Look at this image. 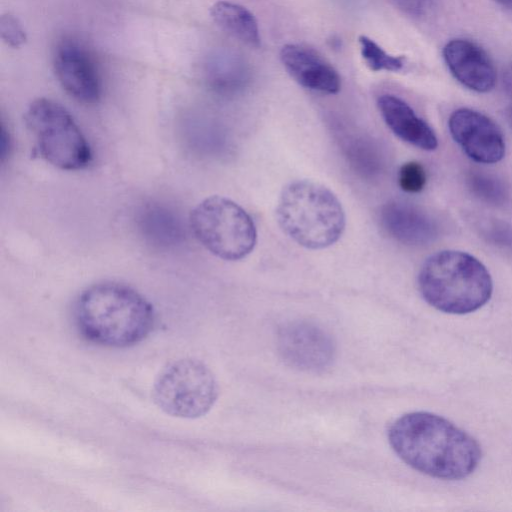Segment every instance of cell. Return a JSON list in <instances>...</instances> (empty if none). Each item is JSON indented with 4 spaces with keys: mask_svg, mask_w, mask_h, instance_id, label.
<instances>
[{
    "mask_svg": "<svg viewBox=\"0 0 512 512\" xmlns=\"http://www.w3.org/2000/svg\"><path fill=\"white\" fill-rule=\"evenodd\" d=\"M394 452L407 465L428 476L459 480L479 465L481 448L467 432L429 412H410L388 430Z\"/></svg>",
    "mask_w": 512,
    "mask_h": 512,
    "instance_id": "obj_1",
    "label": "cell"
},
{
    "mask_svg": "<svg viewBox=\"0 0 512 512\" xmlns=\"http://www.w3.org/2000/svg\"><path fill=\"white\" fill-rule=\"evenodd\" d=\"M74 320L89 341L121 348L143 341L155 326L156 314L152 304L133 288L105 282L79 295Z\"/></svg>",
    "mask_w": 512,
    "mask_h": 512,
    "instance_id": "obj_2",
    "label": "cell"
},
{
    "mask_svg": "<svg viewBox=\"0 0 512 512\" xmlns=\"http://www.w3.org/2000/svg\"><path fill=\"white\" fill-rule=\"evenodd\" d=\"M418 286L429 305L450 314L476 311L489 301L493 290L487 268L476 257L456 250H443L427 258Z\"/></svg>",
    "mask_w": 512,
    "mask_h": 512,
    "instance_id": "obj_3",
    "label": "cell"
},
{
    "mask_svg": "<svg viewBox=\"0 0 512 512\" xmlns=\"http://www.w3.org/2000/svg\"><path fill=\"white\" fill-rule=\"evenodd\" d=\"M276 216L285 234L308 249L331 246L345 228V214L337 196L311 180H296L282 189Z\"/></svg>",
    "mask_w": 512,
    "mask_h": 512,
    "instance_id": "obj_4",
    "label": "cell"
},
{
    "mask_svg": "<svg viewBox=\"0 0 512 512\" xmlns=\"http://www.w3.org/2000/svg\"><path fill=\"white\" fill-rule=\"evenodd\" d=\"M24 120L33 133L40 156L62 170H81L92 161V152L72 115L48 98L33 100Z\"/></svg>",
    "mask_w": 512,
    "mask_h": 512,
    "instance_id": "obj_5",
    "label": "cell"
},
{
    "mask_svg": "<svg viewBox=\"0 0 512 512\" xmlns=\"http://www.w3.org/2000/svg\"><path fill=\"white\" fill-rule=\"evenodd\" d=\"M195 238L213 255L227 261L246 257L257 239L249 214L234 201L222 196L202 200L190 213Z\"/></svg>",
    "mask_w": 512,
    "mask_h": 512,
    "instance_id": "obj_6",
    "label": "cell"
},
{
    "mask_svg": "<svg viewBox=\"0 0 512 512\" xmlns=\"http://www.w3.org/2000/svg\"><path fill=\"white\" fill-rule=\"evenodd\" d=\"M219 395L217 380L202 361L181 358L164 366L156 376L152 397L166 414L195 419L208 413Z\"/></svg>",
    "mask_w": 512,
    "mask_h": 512,
    "instance_id": "obj_7",
    "label": "cell"
},
{
    "mask_svg": "<svg viewBox=\"0 0 512 512\" xmlns=\"http://www.w3.org/2000/svg\"><path fill=\"white\" fill-rule=\"evenodd\" d=\"M277 348L289 366L312 373L328 369L336 356L331 336L321 327L307 322H292L280 328Z\"/></svg>",
    "mask_w": 512,
    "mask_h": 512,
    "instance_id": "obj_8",
    "label": "cell"
},
{
    "mask_svg": "<svg viewBox=\"0 0 512 512\" xmlns=\"http://www.w3.org/2000/svg\"><path fill=\"white\" fill-rule=\"evenodd\" d=\"M448 128L455 142L476 162L493 164L505 155V140L500 128L488 116L473 109L452 112Z\"/></svg>",
    "mask_w": 512,
    "mask_h": 512,
    "instance_id": "obj_9",
    "label": "cell"
},
{
    "mask_svg": "<svg viewBox=\"0 0 512 512\" xmlns=\"http://www.w3.org/2000/svg\"><path fill=\"white\" fill-rule=\"evenodd\" d=\"M55 75L62 88L85 104L100 100L102 86L96 64L86 48L72 39L60 41L53 57Z\"/></svg>",
    "mask_w": 512,
    "mask_h": 512,
    "instance_id": "obj_10",
    "label": "cell"
},
{
    "mask_svg": "<svg viewBox=\"0 0 512 512\" xmlns=\"http://www.w3.org/2000/svg\"><path fill=\"white\" fill-rule=\"evenodd\" d=\"M280 60L288 74L309 90L336 94L341 89V78L333 65L316 49L299 43L285 44Z\"/></svg>",
    "mask_w": 512,
    "mask_h": 512,
    "instance_id": "obj_11",
    "label": "cell"
},
{
    "mask_svg": "<svg viewBox=\"0 0 512 512\" xmlns=\"http://www.w3.org/2000/svg\"><path fill=\"white\" fill-rule=\"evenodd\" d=\"M445 63L463 86L479 93L493 89L496 70L487 53L466 39H453L443 49Z\"/></svg>",
    "mask_w": 512,
    "mask_h": 512,
    "instance_id": "obj_12",
    "label": "cell"
},
{
    "mask_svg": "<svg viewBox=\"0 0 512 512\" xmlns=\"http://www.w3.org/2000/svg\"><path fill=\"white\" fill-rule=\"evenodd\" d=\"M386 232L407 245H425L438 236L436 221L421 208L406 202L391 201L380 212Z\"/></svg>",
    "mask_w": 512,
    "mask_h": 512,
    "instance_id": "obj_13",
    "label": "cell"
},
{
    "mask_svg": "<svg viewBox=\"0 0 512 512\" xmlns=\"http://www.w3.org/2000/svg\"><path fill=\"white\" fill-rule=\"evenodd\" d=\"M377 105L386 125L401 140L426 151L437 148L438 140L433 129L404 100L383 94Z\"/></svg>",
    "mask_w": 512,
    "mask_h": 512,
    "instance_id": "obj_14",
    "label": "cell"
},
{
    "mask_svg": "<svg viewBox=\"0 0 512 512\" xmlns=\"http://www.w3.org/2000/svg\"><path fill=\"white\" fill-rule=\"evenodd\" d=\"M207 83L219 93H234L243 89L250 80L248 63L238 54L220 50L207 57L204 63Z\"/></svg>",
    "mask_w": 512,
    "mask_h": 512,
    "instance_id": "obj_15",
    "label": "cell"
},
{
    "mask_svg": "<svg viewBox=\"0 0 512 512\" xmlns=\"http://www.w3.org/2000/svg\"><path fill=\"white\" fill-rule=\"evenodd\" d=\"M213 22L241 43L257 48L261 37L254 14L246 7L230 1H218L210 8Z\"/></svg>",
    "mask_w": 512,
    "mask_h": 512,
    "instance_id": "obj_16",
    "label": "cell"
},
{
    "mask_svg": "<svg viewBox=\"0 0 512 512\" xmlns=\"http://www.w3.org/2000/svg\"><path fill=\"white\" fill-rule=\"evenodd\" d=\"M466 180L470 192L480 201L492 206H502L507 202L508 190L497 177L472 170Z\"/></svg>",
    "mask_w": 512,
    "mask_h": 512,
    "instance_id": "obj_17",
    "label": "cell"
},
{
    "mask_svg": "<svg viewBox=\"0 0 512 512\" xmlns=\"http://www.w3.org/2000/svg\"><path fill=\"white\" fill-rule=\"evenodd\" d=\"M360 54L367 67L374 71H400L405 65L403 56H396L386 52L373 39L365 35L358 38Z\"/></svg>",
    "mask_w": 512,
    "mask_h": 512,
    "instance_id": "obj_18",
    "label": "cell"
},
{
    "mask_svg": "<svg viewBox=\"0 0 512 512\" xmlns=\"http://www.w3.org/2000/svg\"><path fill=\"white\" fill-rule=\"evenodd\" d=\"M480 234L491 245L512 251V226L501 220H487L480 225Z\"/></svg>",
    "mask_w": 512,
    "mask_h": 512,
    "instance_id": "obj_19",
    "label": "cell"
},
{
    "mask_svg": "<svg viewBox=\"0 0 512 512\" xmlns=\"http://www.w3.org/2000/svg\"><path fill=\"white\" fill-rule=\"evenodd\" d=\"M398 179L403 191L417 193L426 184V172L419 162L410 161L401 166Z\"/></svg>",
    "mask_w": 512,
    "mask_h": 512,
    "instance_id": "obj_20",
    "label": "cell"
},
{
    "mask_svg": "<svg viewBox=\"0 0 512 512\" xmlns=\"http://www.w3.org/2000/svg\"><path fill=\"white\" fill-rule=\"evenodd\" d=\"M0 36L2 40L13 48H19L27 40L26 32L17 17L10 13L0 17Z\"/></svg>",
    "mask_w": 512,
    "mask_h": 512,
    "instance_id": "obj_21",
    "label": "cell"
},
{
    "mask_svg": "<svg viewBox=\"0 0 512 512\" xmlns=\"http://www.w3.org/2000/svg\"><path fill=\"white\" fill-rule=\"evenodd\" d=\"M399 9L414 17L427 14L432 5V0H391Z\"/></svg>",
    "mask_w": 512,
    "mask_h": 512,
    "instance_id": "obj_22",
    "label": "cell"
},
{
    "mask_svg": "<svg viewBox=\"0 0 512 512\" xmlns=\"http://www.w3.org/2000/svg\"><path fill=\"white\" fill-rule=\"evenodd\" d=\"M503 84L507 94L512 99V64H510L503 74Z\"/></svg>",
    "mask_w": 512,
    "mask_h": 512,
    "instance_id": "obj_23",
    "label": "cell"
},
{
    "mask_svg": "<svg viewBox=\"0 0 512 512\" xmlns=\"http://www.w3.org/2000/svg\"><path fill=\"white\" fill-rule=\"evenodd\" d=\"M495 1H497L499 4H501L507 8L512 9V0H495Z\"/></svg>",
    "mask_w": 512,
    "mask_h": 512,
    "instance_id": "obj_24",
    "label": "cell"
},
{
    "mask_svg": "<svg viewBox=\"0 0 512 512\" xmlns=\"http://www.w3.org/2000/svg\"><path fill=\"white\" fill-rule=\"evenodd\" d=\"M508 116H509L510 122L512 124V108H510Z\"/></svg>",
    "mask_w": 512,
    "mask_h": 512,
    "instance_id": "obj_25",
    "label": "cell"
}]
</instances>
